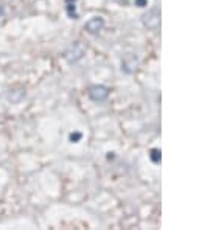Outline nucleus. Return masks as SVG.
Masks as SVG:
<instances>
[{
  "instance_id": "1",
  "label": "nucleus",
  "mask_w": 199,
  "mask_h": 230,
  "mask_svg": "<svg viewBox=\"0 0 199 230\" xmlns=\"http://www.w3.org/2000/svg\"><path fill=\"white\" fill-rule=\"evenodd\" d=\"M82 54H84V48H82V45L78 44V42H75L73 45L65 51V59H67L69 62H76L78 59L82 58Z\"/></svg>"
},
{
  "instance_id": "2",
  "label": "nucleus",
  "mask_w": 199,
  "mask_h": 230,
  "mask_svg": "<svg viewBox=\"0 0 199 230\" xmlns=\"http://www.w3.org/2000/svg\"><path fill=\"white\" fill-rule=\"evenodd\" d=\"M89 96L93 101H104L109 96V89L104 86H93L89 90Z\"/></svg>"
},
{
  "instance_id": "3",
  "label": "nucleus",
  "mask_w": 199,
  "mask_h": 230,
  "mask_svg": "<svg viewBox=\"0 0 199 230\" xmlns=\"http://www.w3.org/2000/svg\"><path fill=\"white\" fill-rule=\"evenodd\" d=\"M103 25H104V22H103L101 17H93L86 24V30L89 33H97V31H100L103 28Z\"/></svg>"
},
{
  "instance_id": "4",
  "label": "nucleus",
  "mask_w": 199,
  "mask_h": 230,
  "mask_svg": "<svg viewBox=\"0 0 199 230\" xmlns=\"http://www.w3.org/2000/svg\"><path fill=\"white\" fill-rule=\"evenodd\" d=\"M24 96H25V92L22 89H14V90H9L6 94L8 101L14 103V104H16V103H20L22 100H24Z\"/></svg>"
},
{
  "instance_id": "5",
  "label": "nucleus",
  "mask_w": 199,
  "mask_h": 230,
  "mask_svg": "<svg viewBox=\"0 0 199 230\" xmlns=\"http://www.w3.org/2000/svg\"><path fill=\"white\" fill-rule=\"evenodd\" d=\"M79 139H81V134H78V132H76V134H72V135H70V140H72V141H78Z\"/></svg>"
},
{
  "instance_id": "6",
  "label": "nucleus",
  "mask_w": 199,
  "mask_h": 230,
  "mask_svg": "<svg viewBox=\"0 0 199 230\" xmlns=\"http://www.w3.org/2000/svg\"><path fill=\"white\" fill-rule=\"evenodd\" d=\"M3 14H5V8L2 6V5H0V17H2Z\"/></svg>"
},
{
  "instance_id": "7",
  "label": "nucleus",
  "mask_w": 199,
  "mask_h": 230,
  "mask_svg": "<svg viewBox=\"0 0 199 230\" xmlns=\"http://www.w3.org/2000/svg\"><path fill=\"white\" fill-rule=\"evenodd\" d=\"M137 3H139V6H143V5H145V0H137Z\"/></svg>"
},
{
  "instance_id": "8",
  "label": "nucleus",
  "mask_w": 199,
  "mask_h": 230,
  "mask_svg": "<svg viewBox=\"0 0 199 230\" xmlns=\"http://www.w3.org/2000/svg\"><path fill=\"white\" fill-rule=\"evenodd\" d=\"M65 2H67V3H73L75 0H65Z\"/></svg>"
}]
</instances>
